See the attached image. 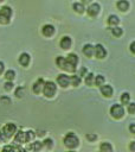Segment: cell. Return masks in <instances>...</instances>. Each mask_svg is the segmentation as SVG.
<instances>
[{
	"instance_id": "cell-4",
	"label": "cell",
	"mask_w": 135,
	"mask_h": 152,
	"mask_svg": "<svg viewBox=\"0 0 135 152\" xmlns=\"http://www.w3.org/2000/svg\"><path fill=\"white\" fill-rule=\"evenodd\" d=\"M12 15V10L8 6H4L0 8V23L7 24L9 21V18Z\"/></svg>"
},
{
	"instance_id": "cell-33",
	"label": "cell",
	"mask_w": 135,
	"mask_h": 152,
	"mask_svg": "<svg viewBox=\"0 0 135 152\" xmlns=\"http://www.w3.org/2000/svg\"><path fill=\"white\" fill-rule=\"evenodd\" d=\"M22 93H24V88H22V87H18V89L15 90V96H17V97H21V96L24 95Z\"/></svg>"
},
{
	"instance_id": "cell-29",
	"label": "cell",
	"mask_w": 135,
	"mask_h": 152,
	"mask_svg": "<svg viewBox=\"0 0 135 152\" xmlns=\"http://www.w3.org/2000/svg\"><path fill=\"white\" fill-rule=\"evenodd\" d=\"M43 145H44V147H46V148L50 150V148L53 147V140L51 138H45L44 141H43Z\"/></svg>"
},
{
	"instance_id": "cell-14",
	"label": "cell",
	"mask_w": 135,
	"mask_h": 152,
	"mask_svg": "<svg viewBox=\"0 0 135 152\" xmlns=\"http://www.w3.org/2000/svg\"><path fill=\"white\" fill-rule=\"evenodd\" d=\"M19 63L22 65V66H27L28 63H30V55L27 52H22L20 56H19Z\"/></svg>"
},
{
	"instance_id": "cell-17",
	"label": "cell",
	"mask_w": 135,
	"mask_h": 152,
	"mask_svg": "<svg viewBox=\"0 0 135 152\" xmlns=\"http://www.w3.org/2000/svg\"><path fill=\"white\" fill-rule=\"evenodd\" d=\"M43 146H44V145H43V142L37 140V141H34V142H31L28 148H30L31 151H33V152H39V151L43 148Z\"/></svg>"
},
{
	"instance_id": "cell-16",
	"label": "cell",
	"mask_w": 135,
	"mask_h": 152,
	"mask_svg": "<svg viewBox=\"0 0 135 152\" xmlns=\"http://www.w3.org/2000/svg\"><path fill=\"white\" fill-rule=\"evenodd\" d=\"M116 6H117V8H118L120 11L126 12V11H128V8H129V2H128L127 0H118V1L116 2Z\"/></svg>"
},
{
	"instance_id": "cell-8",
	"label": "cell",
	"mask_w": 135,
	"mask_h": 152,
	"mask_svg": "<svg viewBox=\"0 0 135 152\" xmlns=\"http://www.w3.org/2000/svg\"><path fill=\"white\" fill-rule=\"evenodd\" d=\"M95 56L97 58H99V59H102V58H104L107 56V51H105V49H104V46L102 44L95 45Z\"/></svg>"
},
{
	"instance_id": "cell-26",
	"label": "cell",
	"mask_w": 135,
	"mask_h": 152,
	"mask_svg": "<svg viewBox=\"0 0 135 152\" xmlns=\"http://www.w3.org/2000/svg\"><path fill=\"white\" fill-rule=\"evenodd\" d=\"M85 83L86 86H92L95 83V78H94V74L89 72L86 76H85Z\"/></svg>"
},
{
	"instance_id": "cell-24",
	"label": "cell",
	"mask_w": 135,
	"mask_h": 152,
	"mask_svg": "<svg viewBox=\"0 0 135 152\" xmlns=\"http://www.w3.org/2000/svg\"><path fill=\"white\" fill-rule=\"evenodd\" d=\"M34 137H36V133L33 132V131H27V132H25V142H30V141H32L33 139H34Z\"/></svg>"
},
{
	"instance_id": "cell-42",
	"label": "cell",
	"mask_w": 135,
	"mask_h": 152,
	"mask_svg": "<svg viewBox=\"0 0 135 152\" xmlns=\"http://www.w3.org/2000/svg\"><path fill=\"white\" fill-rule=\"evenodd\" d=\"M69 152H73V151H69Z\"/></svg>"
},
{
	"instance_id": "cell-36",
	"label": "cell",
	"mask_w": 135,
	"mask_h": 152,
	"mask_svg": "<svg viewBox=\"0 0 135 152\" xmlns=\"http://www.w3.org/2000/svg\"><path fill=\"white\" fill-rule=\"evenodd\" d=\"M129 49H130V51L135 55V40H134V42H131V44L129 45Z\"/></svg>"
},
{
	"instance_id": "cell-2",
	"label": "cell",
	"mask_w": 135,
	"mask_h": 152,
	"mask_svg": "<svg viewBox=\"0 0 135 152\" xmlns=\"http://www.w3.org/2000/svg\"><path fill=\"white\" fill-rule=\"evenodd\" d=\"M57 91V86L52 81H46L43 87V93L46 97H52Z\"/></svg>"
},
{
	"instance_id": "cell-12",
	"label": "cell",
	"mask_w": 135,
	"mask_h": 152,
	"mask_svg": "<svg viewBox=\"0 0 135 152\" xmlns=\"http://www.w3.org/2000/svg\"><path fill=\"white\" fill-rule=\"evenodd\" d=\"M99 89H101L102 95H103V96H105V97H110V96L112 95V93H114L112 87H111V86H109V84H103V86H101V87H99Z\"/></svg>"
},
{
	"instance_id": "cell-35",
	"label": "cell",
	"mask_w": 135,
	"mask_h": 152,
	"mask_svg": "<svg viewBox=\"0 0 135 152\" xmlns=\"http://www.w3.org/2000/svg\"><path fill=\"white\" fill-rule=\"evenodd\" d=\"M86 75H88V70H86V68H85V66L81 68V70H79V76L83 77V76H86Z\"/></svg>"
},
{
	"instance_id": "cell-9",
	"label": "cell",
	"mask_w": 135,
	"mask_h": 152,
	"mask_svg": "<svg viewBox=\"0 0 135 152\" xmlns=\"http://www.w3.org/2000/svg\"><path fill=\"white\" fill-rule=\"evenodd\" d=\"M44 83H45V81H44L43 78H38V80L33 83V86H32V91H33L34 94H39L40 91H43Z\"/></svg>"
},
{
	"instance_id": "cell-30",
	"label": "cell",
	"mask_w": 135,
	"mask_h": 152,
	"mask_svg": "<svg viewBox=\"0 0 135 152\" xmlns=\"http://www.w3.org/2000/svg\"><path fill=\"white\" fill-rule=\"evenodd\" d=\"M95 84L98 86V87L103 86V84H104V77H103L102 75H97V76L95 77Z\"/></svg>"
},
{
	"instance_id": "cell-1",
	"label": "cell",
	"mask_w": 135,
	"mask_h": 152,
	"mask_svg": "<svg viewBox=\"0 0 135 152\" xmlns=\"http://www.w3.org/2000/svg\"><path fill=\"white\" fill-rule=\"evenodd\" d=\"M63 142H64V145H65L68 148L72 150V148H76V147L78 146V144H79V139H78V137H77L75 133L69 132V133L64 137Z\"/></svg>"
},
{
	"instance_id": "cell-28",
	"label": "cell",
	"mask_w": 135,
	"mask_h": 152,
	"mask_svg": "<svg viewBox=\"0 0 135 152\" xmlns=\"http://www.w3.org/2000/svg\"><path fill=\"white\" fill-rule=\"evenodd\" d=\"M111 33H112L115 37H120V36H122L123 30H122L121 27H118V26H114V27L111 28Z\"/></svg>"
},
{
	"instance_id": "cell-13",
	"label": "cell",
	"mask_w": 135,
	"mask_h": 152,
	"mask_svg": "<svg viewBox=\"0 0 135 152\" xmlns=\"http://www.w3.org/2000/svg\"><path fill=\"white\" fill-rule=\"evenodd\" d=\"M83 53L86 56V57H91L94 53H95V46L91 45V44H85L83 46Z\"/></svg>"
},
{
	"instance_id": "cell-43",
	"label": "cell",
	"mask_w": 135,
	"mask_h": 152,
	"mask_svg": "<svg viewBox=\"0 0 135 152\" xmlns=\"http://www.w3.org/2000/svg\"><path fill=\"white\" fill-rule=\"evenodd\" d=\"M0 1H2V0H0Z\"/></svg>"
},
{
	"instance_id": "cell-34",
	"label": "cell",
	"mask_w": 135,
	"mask_h": 152,
	"mask_svg": "<svg viewBox=\"0 0 135 152\" xmlns=\"http://www.w3.org/2000/svg\"><path fill=\"white\" fill-rule=\"evenodd\" d=\"M86 139H88L89 141H95V140L97 139V135L94 134V133H88V134H86Z\"/></svg>"
},
{
	"instance_id": "cell-6",
	"label": "cell",
	"mask_w": 135,
	"mask_h": 152,
	"mask_svg": "<svg viewBox=\"0 0 135 152\" xmlns=\"http://www.w3.org/2000/svg\"><path fill=\"white\" fill-rule=\"evenodd\" d=\"M57 82H58V84H59L60 87L66 88V87L71 83L70 76H68L66 74H60V75H58V77H57Z\"/></svg>"
},
{
	"instance_id": "cell-23",
	"label": "cell",
	"mask_w": 135,
	"mask_h": 152,
	"mask_svg": "<svg viewBox=\"0 0 135 152\" xmlns=\"http://www.w3.org/2000/svg\"><path fill=\"white\" fill-rule=\"evenodd\" d=\"M65 63H66V58H65V57H63V56H58V57L56 58V64H57L60 69H64Z\"/></svg>"
},
{
	"instance_id": "cell-40",
	"label": "cell",
	"mask_w": 135,
	"mask_h": 152,
	"mask_svg": "<svg viewBox=\"0 0 135 152\" xmlns=\"http://www.w3.org/2000/svg\"><path fill=\"white\" fill-rule=\"evenodd\" d=\"M91 0H82V4H90Z\"/></svg>"
},
{
	"instance_id": "cell-22",
	"label": "cell",
	"mask_w": 135,
	"mask_h": 152,
	"mask_svg": "<svg viewBox=\"0 0 135 152\" xmlns=\"http://www.w3.org/2000/svg\"><path fill=\"white\" fill-rule=\"evenodd\" d=\"M70 81H71V84L73 87H77L81 84V76L79 75H72V76H70Z\"/></svg>"
},
{
	"instance_id": "cell-41",
	"label": "cell",
	"mask_w": 135,
	"mask_h": 152,
	"mask_svg": "<svg viewBox=\"0 0 135 152\" xmlns=\"http://www.w3.org/2000/svg\"><path fill=\"white\" fill-rule=\"evenodd\" d=\"M4 138H5V137H4V134H2V132H0V142H1L2 140H4Z\"/></svg>"
},
{
	"instance_id": "cell-19",
	"label": "cell",
	"mask_w": 135,
	"mask_h": 152,
	"mask_svg": "<svg viewBox=\"0 0 135 152\" xmlns=\"http://www.w3.org/2000/svg\"><path fill=\"white\" fill-rule=\"evenodd\" d=\"M99 150H101V152H112V146H111V144L110 142H108V141H104V142H101V145H99Z\"/></svg>"
},
{
	"instance_id": "cell-5",
	"label": "cell",
	"mask_w": 135,
	"mask_h": 152,
	"mask_svg": "<svg viewBox=\"0 0 135 152\" xmlns=\"http://www.w3.org/2000/svg\"><path fill=\"white\" fill-rule=\"evenodd\" d=\"M15 133H17V126L12 122L6 124L2 128V134H4L5 138H12Z\"/></svg>"
},
{
	"instance_id": "cell-25",
	"label": "cell",
	"mask_w": 135,
	"mask_h": 152,
	"mask_svg": "<svg viewBox=\"0 0 135 152\" xmlns=\"http://www.w3.org/2000/svg\"><path fill=\"white\" fill-rule=\"evenodd\" d=\"M14 77H15L14 70H7V71L5 72V78H6V81H13Z\"/></svg>"
},
{
	"instance_id": "cell-18",
	"label": "cell",
	"mask_w": 135,
	"mask_h": 152,
	"mask_svg": "<svg viewBox=\"0 0 135 152\" xmlns=\"http://www.w3.org/2000/svg\"><path fill=\"white\" fill-rule=\"evenodd\" d=\"M66 62L68 63H70V64H72V65H77V63H78V56L76 55V53H69L66 57Z\"/></svg>"
},
{
	"instance_id": "cell-7",
	"label": "cell",
	"mask_w": 135,
	"mask_h": 152,
	"mask_svg": "<svg viewBox=\"0 0 135 152\" xmlns=\"http://www.w3.org/2000/svg\"><path fill=\"white\" fill-rule=\"evenodd\" d=\"M99 11H101V6H99L97 2L91 4V5L86 8V12H88V14H89L90 17H96V15L99 13Z\"/></svg>"
},
{
	"instance_id": "cell-27",
	"label": "cell",
	"mask_w": 135,
	"mask_h": 152,
	"mask_svg": "<svg viewBox=\"0 0 135 152\" xmlns=\"http://www.w3.org/2000/svg\"><path fill=\"white\" fill-rule=\"evenodd\" d=\"M129 100H130V95H129V93H122V95H121V102H122V104H128L129 103Z\"/></svg>"
},
{
	"instance_id": "cell-15",
	"label": "cell",
	"mask_w": 135,
	"mask_h": 152,
	"mask_svg": "<svg viewBox=\"0 0 135 152\" xmlns=\"http://www.w3.org/2000/svg\"><path fill=\"white\" fill-rule=\"evenodd\" d=\"M14 142L18 145V144H22L25 142V132L22 131H18L15 134H14Z\"/></svg>"
},
{
	"instance_id": "cell-32",
	"label": "cell",
	"mask_w": 135,
	"mask_h": 152,
	"mask_svg": "<svg viewBox=\"0 0 135 152\" xmlns=\"http://www.w3.org/2000/svg\"><path fill=\"white\" fill-rule=\"evenodd\" d=\"M13 86H14V84H13V82H12V81H7V82L5 83V87H4V88H5V90L9 91V90L13 88Z\"/></svg>"
},
{
	"instance_id": "cell-11",
	"label": "cell",
	"mask_w": 135,
	"mask_h": 152,
	"mask_svg": "<svg viewBox=\"0 0 135 152\" xmlns=\"http://www.w3.org/2000/svg\"><path fill=\"white\" fill-rule=\"evenodd\" d=\"M71 44H72V40H71V38H70L69 36H64V37L60 39V42H59V45H60V48H62L63 50L70 49V48H71Z\"/></svg>"
},
{
	"instance_id": "cell-3",
	"label": "cell",
	"mask_w": 135,
	"mask_h": 152,
	"mask_svg": "<svg viewBox=\"0 0 135 152\" xmlns=\"http://www.w3.org/2000/svg\"><path fill=\"white\" fill-rule=\"evenodd\" d=\"M110 114L115 119H121L124 115V108H123V106L122 104H118V103L112 104L111 108H110Z\"/></svg>"
},
{
	"instance_id": "cell-10",
	"label": "cell",
	"mask_w": 135,
	"mask_h": 152,
	"mask_svg": "<svg viewBox=\"0 0 135 152\" xmlns=\"http://www.w3.org/2000/svg\"><path fill=\"white\" fill-rule=\"evenodd\" d=\"M54 26L53 25H51V24H46V25H44L43 26V28H41V33L45 36V37H51L53 33H54Z\"/></svg>"
},
{
	"instance_id": "cell-21",
	"label": "cell",
	"mask_w": 135,
	"mask_h": 152,
	"mask_svg": "<svg viewBox=\"0 0 135 152\" xmlns=\"http://www.w3.org/2000/svg\"><path fill=\"white\" fill-rule=\"evenodd\" d=\"M72 8L77 12V13H83L84 11H85V8H84V5L82 4V2H75L73 5H72Z\"/></svg>"
},
{
	"instance_id": "cell-20",
	"label": "cell",
	"mask_w": 135,
	"mask_h": 152,
	"mask_svg": "<svg viewBox=\"0 0 135 152\" xmlns=\"http://www.w3.org/2000/svg\"><path fill=\"white\" fill-rule=\"evenodd\" d=\"M118 23H120V18H118L117 15L111 14V15H109V17H108V24H109V25L115 26V25H117Z\"/></svg>"
},
{
	"instance_id": "cell-31",
	"label": "cell",
	"mask_w": 135,
	"mask_h": 152,
	"mask_svg": "<svg viewBox=\"0 0 135 152\" xmlns=\"http://www.w3.org/2000/svg\"><path fill=\"white\" fill-rule=\"evenodd\" d=\"M128 113L130 114H134L135 113V102H131V103H128Z\"/></svg>"
},
{
	"instance_id": "cell-39",
	"label": "cell",
	"mask_w": 135,
	"mask_h": 152,
	"mask_svg": "<svg viewBox=\"0 0 135 152\" xmlns=\"http://www.w3.org/2000/svg\"><path fill=\"white\" fill-rule=\"evenodd\" d=\"M4 70H5V64H4V63L0 61V75L4 72Z\"/></svg>"
},
{
	"instance_id": "cell-37",
	"label": "cell",
	"mask_w": 135,
	"mask_h": 152,
	"mask_svg": "<svg viewBox=\"0 0 135 152\" xmlns=\"http://www.w3.org/2000/svg\"><path fill=\"white\" fill-rule=\"evenodd\" d=\"M129 150H130L131 152H135V141H131V142L129 144Z\"/></svg>"
},
{
	"instance_id": "cell-38",
	"label": "cell",
	"mask_w": 135,
	"mask_h": 152,
	"mask_svg": "<svg viewBox=\"0 0 135 152\" xmlns=\"http://www.w3.org/2000/svg\"><path fill=\"white\" fill-rule=\"evenodd\" d=\"M129 131H130V133L135 134V124H130L129 125Z\"/></svg>"
}]
</instances>
